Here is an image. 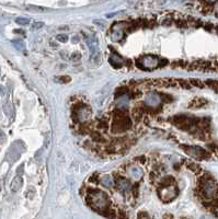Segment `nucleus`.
<instances>
[{
	"instance_id": "obj_1",
	"label": "nucleus",
	"mask_w": 218,
	"mask_h": 219,
	"mask_svg": "<svg viewBox=\"0 0 218 219\" xmlns=\"http://www.w3.org/2000/svg\"><path fill=\"white\" fill-rule=\"evenodd\" d=\"M184 150L190 156L195 157L197 159H208L210 157L209 152L201 147H187V148H184Z\"/></svg>"
},
{
	"instance_id": "obj_2",
	"label": "nucleus",
	"mask_w": 218,
	"mask_h": 219,
	"mask_svg": "<svg viewBox=\"0 0 218 219\" xmlns=\"http://www.w3.org/2000/svg\"><path fill=\"white\" fill-rule=\"evenodd\" d=\"M22 186V179L20 176H16L11 182L10 188L12 192H17L18 190H20V187Z\"/></svg>"
},
{
	"instance_id": "obj_3",
	"label": "nucleus",
	"mask_w": 218,
	"mask_h": 219,
	"mask_svg": "<svg viewBox=\"0 0 218 219\" xmlns=\"http://www.w3.org/2000/svg\"><path fill=\"white\" fill-rule=\"evenodd\" d=\"M205 84H207L208 87H210L212 89H214L215 91H218V81H216V80H207L205 82Z\"/></svg>"
},
{
	"instance_id": "obj_4",
	"label": "nucleus",
	"mask_w": 218,
	"mask_h": 219,
	"mask_svg": "<svg viewBox=\"0 0 218 219\" xmlns=\"http://www.w3.org/2000/svg\"><path fill=\"white\" fill-rule=\"evenodd\" d=\"M191 84H192V86L194 87H198V88H204V82H202L201 80H197V79H192V80L190 81Z\"/></svg>"
},
{
	"instance_id": "obj_5",
	"label": "nucleus",
	"mask_w": 218,
	"mask_h": 219,
	"mask_svg": "<svg viewBox=\"0 0 218 219\" xmlns=\"http://www.w3.org/2000/svg\"><path fill=\"white\" fill-rule=\"evenodd\" d=\"M17 23L19 24H22V25H26V24H29L30 20H28V19H24V18H18L16 20Z\"/></svg>"
},
{
	"instance_id": "obj_6",
	"label": "nucleus",
	"mask_w": 218,
	"mask_h": 219,
	"mask_svg": "<svg viewBox=\"0 0 218 219\" xmlns=\"http://www.w3.org/2000/svg\"><path fill=\"white\" fill-rule=\"evenodd\" d=\"M41 26H43V23H41V22H39V23H35L34 25H33V28H41Z\"/></svg>"
},
{
	"instance_id": "obj_7",
	"label": "nucleus",
	"mask_w": 218,
	"mask_h": 219,
	"mask_svg": "<svg viewBox=\"0 0 218 219\" xmlns=\"http://www.w3.org/2000/svg\"><path fill=\"white\" fill-rule=\"evenodd\" d=\"M3 137H5V135H3V133H2V132L0 131V140H1V139H2Z\"/></svg>"
},
{
	"instance_id": "obj_8",
	"label": "nucleus",
	"mask_w": 218,
	"mask_h": 219,
	"mask_svg": "<svg viewBox=\"0 0 218 219\" xmlns=\"http://www.w3.org/2000/svg\"><path fill=\"white\" fill-rule=\"evenodd\" d=\"M206 1H207V2H214V1H216V0H206Z\"/></svg>"
}]
</instances>
